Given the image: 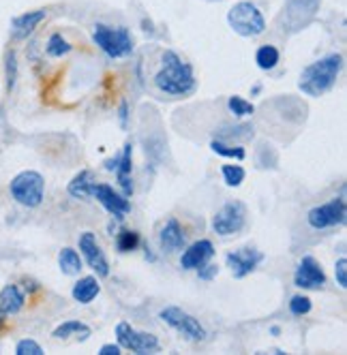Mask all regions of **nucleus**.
<instances>
[{
    "label": "nucleus",
    "mask_w": 347,
    "mask_h": 355,
    "mask_svg": "<svg viewBox=\"0 0 347 355\" xmlns=\"http://www.w3.org/2000/svg\"><path fill=\"white\" fill-rule=\"evenodd\" d=\"M15 353L17 355H43V347L33 338H24L15 345Z\"/></svg>",
    "instance_id": "31"
},
{
    "label": "nucleus",
    "mask_w": 347,
    "mask_h": 355,
    "mask_svg": "<svg viewBox=\"0 0 347 355\" xmlns=\"http://www.w3.org/2000/svg\"><path fill=\"white\" fill-rule=\"evenodd\" d=\"M24 306H26V291L19 285H5L0 289V309H3L9 317L17 315Z\"/></svg>",
    "instance_id": "18"
},
{
    "label": "nucleus",
    "mask_w": 347,
    "mask_h": 355,
    "mask_svg": "<svg viewBox=\"0 0 347 355\" xmlns=\"http://www.w3.org/2000/svg\"><path fill=\"white\" fill-rule=\"evenodd\" d=\"M58 266H60V270H62V274H67V276H76V274H80L82 272V257L78 255V250H73V248H62L60 252H58Z\"/></svg>",
    "instance_id": "21"
},
{
    "label": "nucleus",
    "mask_w": 347,
    "mask_h": 355,
    "mask_svg": "<svg viewBox=\"0 0 347 355\" xmlns=\"http://www.w3.org/2000/svg\"><path fill=\"white\" fill-rule=\"evenodd\" d=\"M228 107H230V112H232L234 116H238V118H242V116H251V114L255 112L253 103H249V101H244V98L238 96V94L230 96Z\"/></svg>",
    "instance_id": "29"
},
{
    "label": "nucleus",
    "mask_w": 347,
    "mask_h": 355,
    "mask_svg": "<svg viewBox=\"0 0 347 355\" xmlns=\"http://www.w3.org/2000/svg\"><path fill=\"white\" fill-rule=\"evenodd\" d=\"M80 336L82 340H86L88 336H90V327L86 325V323H82V321H65L62 325H58L54 332H52V336L54 338H58V340H62V338H69V336Z\"/></svg>",
    "instance_id": "23"
},
{
    "label": "nucleus",
    "mask_w": 347,
    "mask_h": 355,
    "mask_svg": "<svg viewBox=\"0 0 347 355\" xmlns=\"http://www.w3.org/2000/svg\"><path fill=\"white\" fill-rule=\"evenodd\" d=\"M210 148H212V152H217L219 157H226V159H236V161H242L244 157H246V152H244V148H240V146H228V144H223V141H212L210 144Z\"/></svg>",
    "instance_id": "26"
},
{
    "label": "nucleus",
    "mask_w": 347,
    "mask_h": 355,
    "mask_svg": "<svg viewBox=\"0 0 347 355\" xmlns=\"http://www.w3.org/2000/svg\"><path fill=\"white\" fill-rule=\"evenodd\" d=\"M11 197L17 201L19 206L24 208H39L43 204V197H45V180L39 171L26 169V171H19L11 184H9Z\"/></svg>",
    "instance_id": "3"
},
{
    "label": "nucleus",
    "mask_w": 347,
    "mask_h": 355,
    "mask_svg": "<svg viewBox=\"0 0 347 355\" xmlns=\"http://www.w3.org/2000/svg\"><path fill=\"white\" fill-rule=\"evenodd\" d=\"M15 78H17V62H15V52L7 54V86L9 90L15 86Z\"/></svg>",
    "instance_id": "32"
},
{
    "label": "nucleus",
    "mask_w": 347,
    "mask_h": 355,
    "mask_svg": "<svg viewBox=\"0 0 347 355\" xmlns=\"http://www.w3.org/2000/svg\"><path fill=\"white\" fill-rule=\"evenodd\" d=\"M159 319L163 323H167L171 329H176V332L191 340V343H200L206 338V329L204 325L200 323V319H195L193 315H189L187 311L178 309V306H167L159 313Z\"/></svg>",
    "instance_id": "6"
},
{
    "label": "nucleus",
    "mask_w": 347,
    "mask_h": 355,
    "mask_svg": "<svg viewBox=\"0 0 347 355\" xmlns=\"http://www.w3.org/2000/svg\"><path fill=\"white\" fill-rule=\"evenodd\" d=\"M228 24L240 37H260L266 31V19L262 11L249 0H240L228 11Z\"/></svg>",
    "instance_id": "5"
},
{
    "label": "nucleus",
    "mask_w": 347,
    "mask_h": 355,
    "mask_svg": "<svg viewBox=\"0 0 347 355\" xmlns=\"http://www.w3.org/2000/svg\"><path fill=\"white\" fill-rule=\"evenodd\" d=\"M221 173H223V180H226L228 187H240L244 182V175H246L240 165H223Z\"/></svg>",
    "instance_id": "27"
},
{
    "label": "nucleus",
    "mask_w": 347,
    "mask_h": 355,
    "mask_svg": "<svg viewBox=\"0 0 347 355\" xmlns=\"http://www.w3.org/2000/svg\"><path fill=\"white\" fill-rule=\"evenodd\" d=\"M92 41L105 56L114 60L125 58L133 52V37L127 28H112L105 24H96L92 31Z\"/></svg>",
    "instance_id": "4"
},
{
    "label": "nucleus",
    "mask_w": 347,
    "mask_h": 355,
    "mask_svg": "<svg viewBox=\"0 0 347 355\" xmlns=\"http://www.w3.org/2000/svg\"><path fill=\"white\" fill-rule=\"evenodd\" d=\"M341 71H343V56L341 54L324 56V58H319L317 62L309 64L301 73L298 88L307 96H321L337 84Z\"/></svg>",
    "instance_id": "2"
},
{
    "label": "nucleus",
    "mask_w": 347,
    "mask_h": 355,
    "mask_svg": "<svg viewBox=\"0 0 347 355\" xmlns=\"http://www.w3.org/2000/svg\"><path fill=\"white\" fill-rule=\"evenodd\" d=\"M90 184H92V173L88 169H84L69 182L67 191L71 197H76V199H88L90 197Z\"/></svg>",
    "instance_id": "22"
},
{
    "label": "nucleus",
    "mask_w": 347,
    "mask_h": 355,
    "mask_svg": "<svg viewBox=\"0 0 347 355\" xmlns=\"http://www.w3.org/2000/svg\"><path fill=\"white\" fill-rule=\"evenodd\" d=\"M311 300L307 297V295H294L291 300H289V313L294 315V317H303V315H309L311 313Z\"/></svg>",
    "instance_id": "30"
},
{
    "label": "nucleus",
    "mask_w": 347,
    "mask_h": 355,
    "mask_svg": "<svg viewBox=\"0 0 347 355\" xmlns=\"http://www.w3.org/2000/svg\"><path fill=\"white\" fill-rule=\"evenodd\" d=\"M80 250H82V257L86 259V263L96 272V276H110V263H108V257L105 252L101 250L96 242V236L92 232H84L80 236Z\"/></svg>",
    "instance_id": "12"
},
{
    "label": "nucleus",
    "mask_w": 347,
    "mask_h": 355,
    "mask_svg": "<svg viewBox=\"0 0 347 355\" xmlns=\"http://www.w3.org/2000/svg\"><path fill=\"white\" fill-rule=\"evenodd\" d=\"M153 82L157 90L167 96H189L197 86L191 64L185 62L176 52H171V49H165L161 54V64L155 73Z\"/></svg>",
    "instance_id": "1"
},
{
    "label": "nucleus",
    "mask_w": 347,
    "mask_h": 355,
    "mask_svg": "<svg viewBox=\"0 0 347 355\" xmlns=\"http://www.w3.org/2000/svg\"><path fill=\"white\" fill-rule=\"evenodd\" d=\"M335 276H337L339 287L345 289V287H347V259H345V257H341V259L337 261V266H335Z\"/></svg>",
    "instance_id": "33"
},
{
    "label": "nucleus",
    "mask_w": 347,
    "mask_h": 355,
    "mask_svg": "<svg viewBox=\"0 0 347 355\" xmlns=\"http://www.w3.org/2000/svg\"><path fill=\"white\" fill-rule=\"evenodd\" d=\"M116 338H118V345L122 349H129L133 353H139V355H146V353H159L161 345H159V338L155 334H148V332H139L135 329L131 323L127 321H120L116 325Z\"/></svg>",
    "instance_id": "7"
},
{
    "label": "nucleus",
    "mask_w": 347,
    "mask_h": 355,
    "mask_svg": "<svg viewBox=\"0 0 347 355\" xmlns=\"http://www.w3.org/2000/svg\"><path fill=\"white\" fill-rule=\"evenodd\" d=\"M90 197H94L99 204H101L110 214H114L116 218H125L131 212V204L125 195L116 193L112 187L101 184V182H92L90 184Z\"/></svg>",
    "instance_id": "10"
},
{
    "label": "nucleus",
    "mask_w": 347,
    "mask_h": 355,
    "mask_svg": "<svg viewBox=\"0 0 347 355\" xmlns=\"http://www.w3.org/2000/svg\"><path fill=\"white\" fill-rule=\"evenodd\" d=\"M116 246L120 252H131L139 246V234L137 232H129V230H122L118 234V240H116Z\"/></svg>",
    "instance_id": "28"
},
{
    "label": "nucleus",
    "mask_w": 347,
    "mask_h": 355,
    "mask_svg": "<svg viewBox=\"0 0 347 355\" xmlns=\"http://www.w3.org/2000/svg\"><path fill=\"white\" fill-rule=\"evenodd\" d=\"M122 353V347L120 345H114V343H108L99 349V355H120Z\"/></svg>",
    "instance_id": "35"
},
{
    "label": "nucleus",
    "mask_w": 347,
    "mask_h": 355,
    "mask_svg": "<svg viewBox=\"0 0 347 355\" xmlns=\"http://www.w3.org/2000/svg\"><path fill=\"white\" fill-rule=\"evenodd\" d=\"M345 216H347L345 199L343 197H335L332 201H328V204L315 206L313 210H309L307 223H309V227H313V230L321 232V230H330V227L343 225Z\"/></svg>",
    "instance_id": "8"
},
{
    "label": "nucleus",
    "mask_w": 347,
    "mask_h": 355,
    "mask_svg": "<svg viewBox=\"0 0 347 355\" xmlns=\"http://www.w3.org/2000/svg\"><path fill=\"white\" fill-rule=\"evenodd\" d=\"M246 223V208L240 201H230V204L223 206L214 218H212V230L219 236H234L242 232V227Z\"/></svg>",
    "instance_id": "9"
},
{
    "label": "nucleus",
    "mask_w": 347,
    "mask_h": 355,
    "mask_svg": "<svg viewBox=\"0 0 347 355\" xmlns=\"http://www.w3.org/2000/svg\"><path fill=\"white\" fill-rule=\"evenodd\" d=\"M262 261H264V255L255 248H240V250H234L226 255V263L232 270L234 278L249 276Z\"/></svg>",
    "instance_id": "13"
},
{
    "label": "nucleus",
    "mask_w": 347,
    "mask_h": 355,
    "mask_svg": "<svg viewBox=\"0 0 347 355\" xmlns=\"http://www.w3.org/2000/svg\"><path fill=\"white\" fill-rule=\"evenodd\" d=\"M114 169H116L120 187L125 189V195H131L133 193V180H131V144L125 146V152H122V157L116 161V167Z\"/></svg>",
    "instance_id": "20"
},
{
    "label": "nucleus",
    "mask_w": 347,
    "mask_h": 355,
    "mask_svg": "<svg viewBox=\"0 0 347 355\" xmlns=\"http://www.w3.org/2000/svg\"><path fill=\"white\" fill-rule=\"evenodd\" d=\"M7 317H9V315H7L3 309H0V332H5V329H7V321H9Z\"/></svg>",
    "instance_id": "36"
},
{
    "label": "nucleus",
    "mask_w": 347,
    "mask_h": 355,
    "mask_svg": "<svg viewBox=\"0 0 347 355\" xmlns=\"http://www.w3.org/2000/svg\"><path fill=\"white\" fill-rule=\"evenodd\" d=\"M319 9V0H287V24L291 31L303 28Z\"/></svg>",
    "instance_id": "15"
},
{
    "label": "nucleus",
    "mask_w": 347,
    "mask_h": 355,
    "mask_svg": "<svg viewBox=\"0 0 347 355\" xmlns=\"http://www.w3.org/2000/svg\"><path fill=\"white\" fill-rule=\"evenodd\" d=\"M294 285L301 289H321L326 285L324 268H321V263L311 255L303 257L298 268L294 272Z\"/></svg>",
    "instance_id": "11"
},
{
    "label": "nucleus",
    "mask_w": 347,
    "mask_h": 355,
    "mask_svg": "<svg viewBox=\"0 0 347 355\" xmlns=\"http://www.w3.org/2000/svg\"><path fill=\"white\" fill-rule=\"evenodd\" d=\"M279 49L275 45H262L255 52V62L262 71H270L279 64Z\"/></svg>",
    "instance_id": "24"
},
{
    "label": "nucleus",
    "mask_w": 347,
    "mask_h": 355,
    "mask_svg": "<svg viewBox=\"0 0 347 355\" xmlns=\"http://www.w3.org/2000/svg\"><path fill=\"white\" fill-rule=\"evenodd\" d=\"M47 17V13L43 9H37V11H28L24 15H17L13 21H11V33H13V39L22 41V39H28L37 28L39 24Z\"/></svg>",
    "instance_id": "17"
},
{
    "label": "nucleus",
    "mask_w": 347,
    "mask_h": 355,
    "mask_svg": "<svg viewBox=\"0 0 347 355\" xmlns=\"http://www.w3.org/2000/svg\"><path fill=\"white\" fill-rule=\"evenodd\" d=\"M214 255V246L210 240H197L180 255V268L183 270H197L204 263H208Z\"/></svg>",
    "instance_id": "14"
},
{
    "label": "nucleus",
    "mask_w": 347,
    "mask_h": 355,
    "mask_svg": "<svg viewBox=\"0 0 347 355\" xmlns=\"http://www.w3.org/2000/svg\"><path fill=\"white\" fill-rule=\"evenodd\" d=\"M159 244L165 252H178L187 244V234L183 230V225L178 223L176 216H171L165 220V225L159 232Z\"/></svg>",
    "instance_id": "16"
},
{
    "label": "nucleus",
    "mask_w": 347,
    "mask_h": 355,
    "mask_svg": "<svg viewBox=\"0 0 347 355\" xmlns=\"http://www.w3.org/2000/svg\"><path fill=\"white\" fill-rule=\"evenodd\" d=\"M99 293H101V285H99L96 276H84L80 281L73 285V300L80 302V304H90Z\"/></svg>",
    "instance_id": "19"
},
{
    "label": "nucleus",
    "mask_w": 347,
    "mask_h": 355,
    "mask_svg": "<svg viewBox=\"0 0 347 355\" xmlns=\"http://www.w3.org/2000/svg\"><path fill=\"white\" fill-rule=\"evenodd\" d=\"M219 274V268L214 263H204L202 268H197V276H200V281H212V278Z\"/></svg>",
    "instance_id": "34"
},
{
    "label": "nucleus",
    "mask_w": 347,
    "mask_h": 355,
    "mask_svg": "<svg viewBox=\"0 0 347 355\" xmlns=\"http://www.w3.org/2000/svg\"><path fill=\"white\" fill-rule=\"evenodd\" d=\"M71 49H73V45L60 33H54L52 37L47 39V45H45V52H47L49 58H62V56H67L71 52Z\"/></svg>",
    "instance_id": "25"
}]
</instances>
